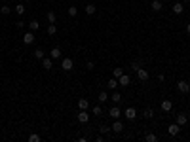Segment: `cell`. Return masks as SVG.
<instances>
[{
  "mask_svg": "<svg viewBox=\"0 0 190 142\" xmlns=\"http://www.w3.org/2000/svg\"><path fill=\"white\" fill-rule=\"evenodd\" d=\"M61 66H63V70H65V72H68V70H72V66H74V63H72V59H68V57H65V59L61 61Z\"/></svg>",
  "mask_w": 190,
  "mask_h": 142,
  "instance_id": "3",
  "label": "cell"
},
{
  "mask_svg": "<svg viewBox=\"0 0 190 142\" xmlns=\"http://www.w3.org/2000/svg\"><path fill=\"white\" fill-rule=\"evenodd\" d=\"M116 85H118V80H116V78H110V80H108V83H107V87L108 89H116Z\"/></svg>",
  "mask_w": 190,
  "mask_h": 142,
  "instance_id": "23",
  "label": "cell"
},
{
  "mask_svg": "<svg viewBox=\"0 0 190 142\" xmlns=\"http://www.w3.org/2000/svg\"><path fill=\"white\" fill-rule=\"evenodd\" d=\"M93 66H95V64L91 63V61H88V64H86V68H88V70H93Z\"/></svg>",
  "mask_w": 190,
  "mask_h": 142,
  "instance_id": "36",
  "label": "cell"
},
{
  "mask_svg": "<svg viewBox=\"0 0 190 142\" xmlns=\"http://www.w3.org/2000/svg\"><path fill=\"white\" fill-rule=\"evenodd\" d=\"M171 108H173V102L169 99L162 100V110H164V112H171Z\"/></svg>",
  "mask_w": 190,
  "mask_h": 142,
  "instance_id": "9",
  "label": "cell"
},
{
  "mask_svg": "<svg viewBox=\"0 0 190 142\" xmlns=\"http://www.w3.org/2000/svg\"><path fill=\"white\" fill-rule=\"evenodd\" d=\"M99 131H101V135H110L112 127H107V125H101V127H99Z\"/></svg>",
  "mask_w": 190,
  "mask_h": 142,
  "instance_id": "24",
  "label": "cell"
},
{
  "mask_svg": "<svg viewBox=\"0 0 190 142\" xmlns=\"http://www.w3.org/2000/svg\"><path fill=\"white\" fill-rule=\"evenodd\" d=\"M14 11L17 15H23L25 13V6H23V4H17V6H14Z\"/></svg>",
  "mask_w": 190,
  "mask_h": 142,
  "instance_id": "17",
  "label": "cell"
},
{
  "mask_svg": "<svg viewBox=\"0 0 190 142\" xmlns=\"http://www.w3.org/2000/svg\"><path fill=\"white\" fill-rule=\"evenodd\" d=\"M186 32H188V34H190V23H188V25H186Z\"/></svg>",
  "mask_w": 190,
  "mask_h": 142,
  "instance_id": "37",
  "label": "cell"
},
{
  "mask_svg": "<svg viewBox=\"0 0 190 142\" xmlns=\"http://www.w3.org/2000/svg\"><path fill=\"white\" fill-rule=\"evenodd\" d=\"M50 55H51V59H59V57H61V49H59V47H53V49L50 51Z\"/></svg>",
  "mask_w": 190,
  "mask_h": 142,
  "instance_id": "18",
  "label": "cell"
},
{
  "mask_svg": "<svg viewBox=\"0 0 190 142\" xmlns=\"http://www.w3.org/2000/svg\"><path fill=\"white\" fill-rule=\"evenodd\" d=\"M0 11H2L4 15H8V13H11V8H8V6H0Z\"/></svg>",
  "mask_w": 190,
  "mask_h": 142,
  "instance_id": "33",
  "label": "cell"
},
{
  "mask_svg": "<svg viewBox=\"0 0 190 142\" xmlns=\"http://www.w3.org/2000/svg\"><path fill=\"white\" fill-rule=\"evenodd\" d=\"M90 108V100L88 99H80L78 100V110H88Z\"/></svg>",
  "mask_w": 190,
  "mask_h": 142,
  "instance_id": "13",
  "label": "cell"
},
{
  "mask_svg": "<svg viewBox=\"0 0 190 142\" xmlns=\"http://www.w3.org/2000/svg\"><path fill=\"white\" fill-rule=\"evenodd\" d=\"M97 99H99V102H107V100H108V93L107 91H101Z\"/></svg>",
  "mask_w": 190,
  "mask_h": 142,
  "instance_id": "20",
  "label": "cell"
},
{
  "mask_svg": "<svg viewBox=\"0 0 190 142\" xmlns=\"http://www.w3.org/2000/svg\"><path fill=\"white\" fill-rule=\"evenodd\" d=\"M27 2H29V0H27Z\"/></svg>",
  "mask_w": 190,
  "mask_h": 142,
  "instance_id": "38",
  "label": "cell"
},
{
  "mask_svg": "<svg viewBox=\"0 0 190 142\" xmlns=\"http://www.w3.org/2000/svg\"><path fill=\"white\" fill-rule=\"evenodd\" d=\"M93 114H95V116H101V114H103L101 106H93Z\"/></svg>",
  "mask_w": 190,
  "mask_h": 142,
  "instance_id": "35",
  "label": "cell"
},
{
  "mask_svg": "<svg viewBox=\"0 0 190 142\" xmlns=\"http://www.w3.org/2000/svg\"><path fill=\"white\" fill-rule=\"evenodd\" d=\"M183 11H184V6H183V4H181V2H175V4H173V13L181 15V13H183Z\"/></svg>",
  "mask_w": 190,
  "mask_h": 142,
  "instance_id": "12",
  "label": "cell"
},
{
  "mask_svg": "<svg viewBox=\"0 0 190 142\" xmlns=\"http://www.w3.org/2000/svg\"><path fill=\"white\" fill-rule=\"evenodd\" d=\"M78 121L80 123H88V121H90V114H88L86 110H80L78 112Z\"/></svg>",
  "mask_w": 190,
  "mask_h": 142,
  "instance_id": "6",
  "label": "cell"
},
{
  "mask_svg": "<svg viewBox=\"0 0 190 142\" xmlns=\"http://www.w3.org/2000/svg\"><path fill=\"white\" fill-rule=\"evenodd\" d=\"M112 74H114V78H116V80H118V78H120V76H122V74H124V70H122V68H120V66H116V68H114V72H112Z\"/></svg>",
  "mask_w": 190,
  "mask_h": 142,
  "instance_id": "29",
  "label": "cell"
},
{
  "mask_svg": "<svg viewBox=\"0 0 190 142\" xmlns=\"http://www.w3.org/2000/svg\"><path fill=\"white\" fill-rule=\"evenodd\" d=\"M167 133H169L171 136H177V135L181 133V125L177 123V121H175V123H171V125L167 127Z\"/></svg>",
  "mask_w": 190,
  "mask_h": 142,
  "instance_id": "2",
  "label": "cell"
},
{
  "mask_svg": "<svg viewBox=\"0 0 190 142\" xmlns=\"http://www.w3.org/2000/svg\"><path fill=\"white\" fill-rule=\"evenodd\" d=\"M124 114H126L127 119H135V117H137V110H135V108H131V106L126 108V112H124Z\"/></svg>",
  "mask_w": 190,
  "mask_h": 142,
  "instance_id": "8",
  "label": "cell"
},
{
  "mask_svg": "<svg viewBox=\"0 0 190 142\" xmlns=\"http://www.w3.org/2000/svg\"><path fill=\"white\" fill-rule=\"evenodd\" d=\"M29 28H31V30H38V28H40V23L38 21H31L29 23Z\"/></svg>",
  "mask_w": 190,
  "mask_h": 142,
  "instance_id": "27",
  "label": "cell"
},
{
  "mask_svg": "<svg viewBox=\"0 0 190 142\" xmlns=\"http://www.w3.org/2000/svg\"><path fill=\"white\" fill-rule=\"evenodd\" d=\"M110 127H112V131H114V133H122V131H124V123H122L120 119H116L114 123L110 125Z\"/></svg>",
  "mask_w": 190,
  "mask_h": 142,
  "instance_id": "7",
  "label": "cell"
},
{
  "mask_svg": "<svg viewBox=\"0 0 190 142\" xmlns=\"http://www.w3.org/2000/svg\"><path fill=\"white\" fill-rule=\"evenodd\" d=\"M186 121H188V117H186V114H179L177 116V123L183 127V125H186Z\"/></svg>",
  "mask_w": 190,
  "mask_h": 142,
  "instance_id": "15",
  "label": "cell"
},
{
  "mask_svg": "<svg viewBox=\"0 0 190 142\" xmlns=\"http://www.w3.org/2000/svg\"><path fill=\"white\" fill-rule=\"evenodd\" d=\"M34 57H36V59H44V49H40V47H38V49L34 51Z\"/></svg>",
  "mask_w": 190,
  "mask_h": 142,
  "instance_id": "32",
  "label": "cell"
},
{
  "mask_svg": "<svg viewBox=\"0 0 190 142\" xmlns=\"http://www.w3.org/2000/svg\"><path fill=\"white\" fill-rule=\"evenodd\" d=\"M144 117H154V110H152V108H147V110H144Z\"/></svg>",
  "mask_w": 190,
  "mask_h": 142,
  "instance_id": "34",
  "label": "cell"
},
{
  "mask_svg": "<svg viewBox=\"0 0 190 142\" xmlns=\"http://www.w3.org/2000/svg\"><path fill=\"white\" fill-rule=\"evenodd\" d=\"M86 13L88 15H93L95 13V4H86Z\"/></svg>",
  "mask_w": 190,
  "mask_h": 142,
  "instance_id": "21",
  "label": "cell"
},
{
  "mask_svg": "<svg viewBox=\"0 0 190 142\" xmlns=\"http://www.w3.org/2000/svg\"><path fill=\"white\" fill-rule=\"evenodd\" d=\"M46 17H48V23H55V21H57V15H55V11H48Z\"/></svg>",
  "mask_w": 190,
  "mask_h": 142,
  "instance_id": "19",
  "label": "cell"
},
{
  "mask_svg": "<svg viewBox=\"0 0 190 142\" xmlns=\"http://www.w3.org/2000/svg\"><path fill=\"white\" fill-rule=\"evenodd\" d=\"M68 15H70V17H76V15H78V8L70 6V8H68Z\"/></svg>",
  "mask_w": 190,
  "mask_h": 142,
  "instance_id": "25",
  "label": "cell"
},
{
  "mask_svg": "<svg viewBox=\"0 0 190 142\" xmlns=\"http://www.w3.org/2000/svg\"><path fill=\"white\" fill-rule=\"evenodd\" d=\"M141 66H143V63H139V61H133V63H131V68H133V70H135V72L139 70Z\"/></svg>",
  "mask_w": 190,
  "mask_h": 142,
  "instance_id": "31",
  "label": "cell"
},
{
  "mask_svg": "<svg viewBox=\"0 0 190 142\" xmlns=\"http://www.w3.org/2000/svg\"><path fill=\"white\" fill-rule=\"evenodd\" d=\"M137 78H139V82H147V80H148V72L141 66L139 70H137Z\"/></svg>",
  "mask_w": 190,
  "mask_h": 142,
  "instance_id": "4",
  "label": "cell"
},
{
  "mask_svg": "<svg viewBox=\"0 0 190 142\" xmlns=\"http://www.w3.org/2000/svg\"><path fill=\"white\" fill-rule=\"evenodd\" d=\"M23 42L25 44H32L34 42V34H32V32H25V34H23Z\"/></svg>",
  "mask_w": 190,
  "mask_h": 142,
  "instance_id": "14",
  "label": "cell"
},
{
  "mask_svg": "<svg viewBox=\"0 0 190 142\" xmlns=\"http://www.w3.org/2000/svg\"><path fill=\"white\" fill-rule=\"evenodd\" d=\"M42 66L50 70V68L53 66V59H51V57H44V59H42Z\"/></svg>",
  "mask_w": 190,
  "mask_h": 142,
  "instance_id": "11",
  "label": "cell"
},
{
  "mask_svg": "<svg viewBox=\"0 0 190 142\" xmlns=\"http://www.w3.org/2000/svg\"><path fill=\"white\" fill-rule=\"evenodd\" d=\"M118 83L122 85V87H127V85L131 83V78H129L127 74H122V76H120V78H118Z\"/></svg>",
  "mask_w": 190,
  "mask_h": 142,
  "instance_id": "5",
  "label": "cell"
},
{
  "mask_svg": "<svg viewBox=\"0 0 190 142\" xmlns=\"http://www.w3.org/2000/svg\"><path fill=\"white\" fill-rule=\"evenodd\" d=\"M144 140H147V142H156V140H158V136H156L154 133H147V136H144Z\"/></svg>",
  "mask_w": 190,
  "mask_h": 142,
  "instance_id": "22",
  "label": "cell"
},
{
  "mask_svg": "<svg viewBox=\"0 0 190 142\" xmlns=\"http://www.w3.org/2000/svg\"><path fill=\"white\" fill-rule=\"evenodd\" d=\"M108 114H110V117H114V119H118V117H120V114H122V110H120L118 106H112L110 110H108Z\"/></svg>",
  "mask_w": 190,
  "mask_h": 142,
  "instance_id": "10",
  "label": "cell"
},
{
  "mask_svg": "<svg viewBox=\"0 0 190 142\" xmlns=\"http://www.w3.org/2000/svg\"><path fill=\"white\" fill-rule=\"evenodd\" d=\"M150 8H152L154 11H160L162 8H164V4H162V0H154V2L150 4Z\"/></svg>",
  "mask_w": 190,
  "mask_h": 142,
  "instance_id": "16",
  "label": "cell"
},
{
  "mask_svg": "<svg viewBox=\"0 0 190 142\" xmlns=\"http://www.w3.org/2000/svg\"><path fill=\"white\" fill-rule=\"evenodd\" d=\"M177 89H179L181 93H190V83L188 82H184V80H181V82H177Z\"/></svg>",
  "mask_w": 190,
  "mask_h": 142,
  "instance_id": "1",
  "label": "cell"
},
{
  "mask_svg": "<svg viewBox=\"0 0 190 142\" xmlns=\"http://www.w3.org/2000/svg\"><path fill=\"white\" fill-rule=\"evenodd\" d=\"M29 142H40V135H36V133L29 135Z\"/></svg>",
  "mask_w": 190,
  "mask_h": 142,
  "instance_id": "30",
  "label": "cell"
},
{
  "mask_svg": "<svg viewBox=\"0 0 190 142\" xmlns=\"http://www.w3.org/2000/svg\"><path fill=\"white\" fill-rule=\"evenodd\" d=\"M110 99L114 100V102H120V100H122V95H120L118 91H114V93H112V97H110Z\"/></svg>",
  "mask_w": 190,
  "mask_h": 142,
  "instance_id": "26",
  "label": "cell"
},
{
  "mask_svg": "<svg viewBox=\"0 0 190 142\" xmlns=\"http://www.w3.org/2000/svg\"><path fill=\"white\" fill-rule=\"evenodd\" d=\"M55 32H57V27H55L53 23H50V25H48V34H55Z\"/></svg>",
  "mask_w": 190,
  "mask_h": 142,
  "instance_id": "28",
  "label": "cell"
}]
</instances>
